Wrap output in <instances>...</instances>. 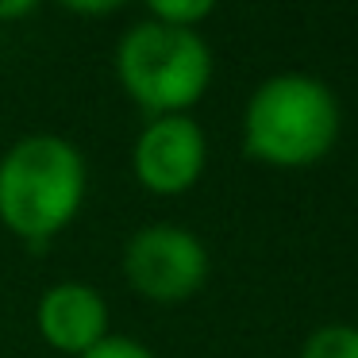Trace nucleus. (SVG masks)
I'll list each match as a JSON object with an SVG mask.
<instances>
[{"mask_svg":"<svg viewBox=\"0 0 358 358\" xmlns=\"http://www.w3.org/2000/svg\"><path fill=\"white\" fill-rule=\"evenodd\" d=\"M39 331L55 350L85 355L108 335V304L93 285L62 281L39 301Z\"/></svg>","mask_w":358,"mask_h":358,"instance_id":"6","label":"nucleus"},{"mask_svg":"<svg viewBox=\"0 0 358 358\" xmlns=\"http://www.w3.org/2000/svg\"><path fill=\"white\" fill-rule=\"evenodd\" d=\"M339 101L312 73H273L255 89L243 112V147L278 170L320 162L339 139Z\"/></svg>","mask_w":358,"mask_h":358,"instance_id":"1","label":"nucleus"},{"mask_svg":"<svg viewBox=\"0 0 358 358\" xmlns=\"http://www.w3.org/2000/svg\"><path fill=\"white\" fill-rule=\"evenodd\" d=\"M116 73L135 104L155 116H181L212 81V50L189 27L139 24L116 50Z\"/></svg>","mask_w":358,"mask_h":358,"instance_id":"3","label":"nucleus"},{"mask_svg":"<svg viewBox=\"0 0 358 358\" xmlns=\"http://www.w3.org/2000/svg\"><path fill=\"white\" fill-rule=\"evenodd\" d=\"M39 0H0V20H24L35 12Z\"/></svg>","mask_w":358,"mask_h":358,"instance_id":"11","label":"nucleus"},{"mask_svg":"<svg viewBox=\"0 0 358 358\" xmlns=\"http://www.w3.org/2000/svg\"><path fill=\"white\" fill-rule=\"evenodd\" d=\"M301 358H358V327L324 324L304 339Z\"/></svg>","mask_w":358,"mask_h":358,"instance_id":"7","label":"nucleus"},{"mask_svg":"<svg viewBox=\"0 0 358 358\" xmlns=\"http://www.w3.org/2000/svg\"><path fill=\"white\" fill-rule=\"evenodd\" d=\"M70 12H81V16H104V12L120 8V4H127V0H62Z\"/></svg>","mask_w":358,"mask_h":358,"instance_id":"10","label":"nucleus"},{"mask_svg":"<svg viewBox=\"0 0 358 358\" xmlns=\"http://www.w3.org/2000/svg\"><path fill=\"white\" fill-rule=\"evenodd\" d=\"M124 273L147 301H189L208 278V250L193 231L178 224H150L124 247Z\"/></svg>","mask_w":358,"mask_h":358,"instance_id":"4","label":"nucleus"},{"mask_svg":"<svg viewBox=\"0 0 358 358\" xmlns=\"http://www.w3.org/2000/svg\"><path fill=\"white\" fill-rule=\"evenodd\" d=\"M208 143L196 120L181 116H155L147 131L135 143V178L150 193H185L204 173Z\"/></svg>","mask_w":358,"mask_h":358,"instance_id":"5","label":"nucleus"},{"mask_svg":"<svg viewBox=\"0 0 358 358\" xmlns=\"http://www.w3.org/2000/svg\"><path fill=\"white\" fill-rule=\"evenodd\" d=\"M147 8L155 12V24L166 27H189L193 31L201 20L212 16L216 0H147Z\"/></svg>","mask_w":358,"mask_h":358,"instance_id":"8","label":"nucleus"},{"mask_svg":"<svg viewBox=\"0 0 358 358\" xmlns=\"http://www.w3.org/2000/svg\"><path fill=\"white\" fill-rule=\"evenodd\" d=\"M78 358H155L143 343H135V339H127V335H104L96 347H89L85 355H78Z\"/></svg>","mask_w":358,"mask_h":358,"instance_id":"9","label":"nucleus"},{"mask_svg":"<svg viewBox=\"0 0 358 358\" xmlns=\"http://www.w3.org/2000/svg\"><path fill=\"white\" fill-rule=\"evenodd\" d=\"M81 196L85 162L62 135H27L0 158V220L35 247L78 216Z\"/></svg>","mask_w":358,"mask_h":358,"instance_id":"2","label":"nucleus"}]
</instances>
